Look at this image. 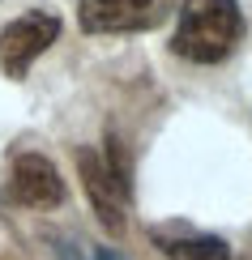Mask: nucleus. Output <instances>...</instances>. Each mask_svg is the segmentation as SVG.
<instances>
[{
	"label": "nucleus",
	"mask_w": 252,
	"mask_h": 260,
	"mask_svg": "<svg viewBox=\"0 0 252 260\" xmlns=\"http://www.w3.org/2000/svg\"><path fill=\"white\" fill-rule=\"evenodd\" d=\"M244 39V13L235 0H184L171 30V51L188 64H222Z\"/></svg>",
	"instance_id": "1"
},
{
	"label": "nucleus",
	"mask_w": 252,
	"mask_h": 260,
	"mask_svg": "<svg viewBox=\"0 0 252 260\" xmlns=\"http://www.w3.org/2000/svg\"><path fill=\"white\" fill-rule=\"evenodd\" d=\"M77 175H81V188L90 197L98 222L107 226L111 235L124 231V213H128V167H124V149L107 145H86L77 149Z\"/></svg>",
	"instance_id": "2"
},
{
	"label": "nucleus",
	"mask_w": 252,
	"mask_h": 260,
	"mask_svg": "<svg viewBox=\"0 0 252 260\" xmlns=\"http://www.w3.org/2000/svg\"><path fill=\"white\" fill-rule=\"evenodd\" d=\"M60 39V17L47 9H30V13L13 17L0 30V73L5 77H26L30 64H35L51 43Z\"/></svg>",
	"instance_id": "3"
},
{
	"label": "nucleus",
	"mask_w": 252,
	"mask_h": 260,
	"mask_svg": "<svg viewBox=\"0 0 252 260\" xmlns=\"http://www.w3.org/2000/svg\"><path fill=\"white\" fill-rule=\"evenodd\" d=\"M171 0H77L86 35H141L167 17Z\"/></svg>",
	"instance_id": "4"
},
{
	"label": "nucleus",
	"mask_w": 252,
	"mask_h": 260,
	"mask_svg": "<svg viewBox=\"0 0 252 260\" xmlns=\"http://www.w3.org/2000/svg\"><path fill=\"white\" fill-rule=\"evenodd\" d=\"M9 201L26 209H56L64 205V179L56 162L43 154H17L9 171Z\"/></svg>",
	"instance_id": "5"
},
{
	"label": "nucleus",
	"mask_w": 252,
	"mask_h": 260,
	"mask_svg": "<svg viewBox=\"0 0 252 260\" xmlns=\"http://www.w3.org/2000/svg\"><path fill=\"white\" fill-rule=\"evenodd\" d=\"M162 256L167 260H231V247H227L218 235H184V239H158Z\"/></svg>",
	"instance_id": "6"
},
{
	"label": "nucleus",
	"mask_w": 252,
	"mask_h": 260,
	"mask_svg": "<svg viewBox=\"0 0 252 260\" xmlns=\"http://www.w3.org/2000/svg\"><path fill=\"white\" fill-rule=\"evenodd\" d=\"M90 260H124V256H116V252H111V247H98V252H94Z\"/></svg>",
	"instance_id": "7"
},
{
	"label": "nucleus",
	"mask_w": 252,
	"mask_h": 260,
	"mask_svg": "<svg viewBox=\"0 0 252 260\" xmlns=\"http://www.w3.org/2000/svg\"><path fill=\"white\" fill-rule=\"evenodd\" d=\"M64 260H77V256H73V252H69V256H64Z\"/></svg>",
	"instance_id": "8"
}]
</instances>
